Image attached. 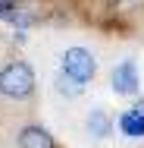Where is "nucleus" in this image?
<instances>
[{"label": "nucleus", "mask_w": 144, "mask_h": 148, "mask_svg": "<svg viewBox=\"0 0 144 148\" xmlns=\"http://www.w3.org/2000/svg\"><path fill=\"white\" fill-rule=\"evenodd\" d=\"M31 91H34V73L28 63L16 60V63H6L0 69V95L19 101V98H28Z\"/></svg>", "instance_id": "nucleus-1"}, {"label": "nucleus", "mask_w": 144, "mask_h": 148, "mask_svg": "<svg viewBox=\"0 0 144 148\" xmlns=\"http://www.w3.org/2000/svg\"><path fill=\"white\" fill-rule=\"evenodd\" d=\"M94 73H97V63L91 57V51H85V47H69L63 54V76H69L72 82L85 85V82L94 79Z\"/></svg>", "instance_id": "nucleus-2"}, {"label": "nucleus", "mask_w": 144, "mask_h": 148, "mask_svg": "<svg viewBox=\"0 0 144 148\" xmlns=\"http://www.w3.org/2000/svg\"><path fill=\"white\" fill-rule=\"evenodd\" d=\"M113 91L116 95H135L138 91V69L132 60H122L113 69Z\"/></svg>", "instance_id": "nucleus-3"}, {"label": "nucleus", "mask_w": 144, "mask_h": 148, "mask_svg": "<svg viewBox=\"0 0 144 148\" xmlns=\"http://www.w3.org/2000/svg\"><path fill=\"white\" fill-rule=\"evenodd\" d=\"M19 148H57L53 145V136L41 126H25L19 132Z\"/></svg>", "instance_id": "nucleus-4"}, {"label": "nucleus", "mask_w": 144, "mask_h": 148, "mask_svg": "<svg viewBox=\"0 0 144 148\" xmlns=\"http://www.w3.org/2000/svg\"><path fill=\"white\" fill-rule=\"evenodd\" d=\"M119 129H122L125 136H132V139H141L144 136V114L138 110V107L125 110V114L119 117Z\"/></svg>", "instance_id": "nucleus-5"}, {"label": "nucleus", "mask_w": 144, "mask_h": 148, "mask_svg": "<svg viewBox=\"0 0 144 148\" xmlns=\"http://www.w3.org/2000/svg\"><path fill=\"white\" fill-rule=\"evenodd\" d=\"M110 129H113V120H110L107 110H91V114H88V132H91L94 139H107Z\"/></svg>", "instance_id": "nucleus-6"}, {"label": "nucleus", "mask_w": 144, "mask_h": 148, "mask_svg": "<svg viewBox=\"0 0 144 148\" xmlns=\"http://www.w3.org/2000/svg\"><path fill=\"white\" fill-rule=\"evenodd\" d=\"M57 88H59V91H66V95H75V91H78V82H72L69 76H66V79L59 76V79H57Z\"/></svg>", "instance_id": "nucleus-7"}, {"label": "nucleus", "mask_w": 144, "mask_h": 148, "mask_svg": "<svg viewBox=\"0 0 144 148\" xmlns=\"http://www.w3.org/2000/svg\"><path fill=\"white\" fill-rule=\"evenodd\" d=\"M13 6H16V0H0V16H6Z\"/></svg>", "instance_id": "nucleus-8"}, {"label": "nucleus", "mask_w": 144, "mask_h": 148, "mask_svg": "<svg viewBox=\"0 0 144 148\" xmlns=\"http://www.w3.org/2000/svg\"><path fill=\"white\" fill-rule=\"evenodd\" d=\"M135 107H138V110H141V114H144V98H141V101H138V104H135Z\"/></svg>", "instance_id": "nucleus-9"}, {"label": "nucleus", "mask_w": 144, "mask_h": 148, "mask_svg": "<svg viewBox=\"0 0 144 148\" xmlns=\"http://www.w3.org/2000/svg\"><path fill=\"white\" fill-rule=\"evenodd\" d=\"M116 3H122V0H116Z\"/></svg>", "instance_id": "nucleus-10"}]
</instances>
